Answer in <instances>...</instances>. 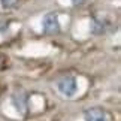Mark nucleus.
<instances>
[{
  "label": "nucleus",
  "mask_w": 121,
  "mask_h": 121,
  "mask_svg": "<svg viewBox=\"0 0 121 121\" xmlns=\"http://www.w3.org/2000/svg\"><path fill=\"white\" fill-rule=\"evenodd\" d=\"M26 97H24V94L22 93H20V94H15L13 96V103H15V106H17V109L20 111V112L22 114L26 111Z\"/></svg>",
  "instance_id": "nucleus-4"
},
{
  "label": "nucleus",
  "mask_w": 121,
  "mask_h": 121,
  "mask_svg": "<svg viewBox=\"0 0 121 121\" xmlns=\"http://www.w3.org/2000/svg\"><path fill=\"white\" fill-rule=\"evenodd\" d=\"M0 3H2L4 8H11L17 3V0H0Z\"/></svg>",
  "instance_id": "nucleus-5"
},
{
  "label": "nucleus",
  "mask_w": 121,
  "mask_h": 121,
  "mask_svg": "<svg viewBox=\"0 0 121 121\" xmlns=\"http://www.w3.org/2000/svg\"><path fill=\"white\" fill-rule=\"evenodd\" d=\"M85 121H108V115L102 108H90L85 111Z\"/></svg>",
  "instance_id": "nucleus-3"
},
{
  "label": "nucleus",
  "mask_w": 121,
  "mask_h": 121,
  "mask_svg": "<svg viewBox=\"0 0 121 121\" xmlns=\"http://www.w3.org/2000/svg\"><path fill=\"white\" fill-rule=\"evenodd\" d=\"M72 2L75 3V4H82V3H85L87 0H72Z\"/></svg>",
  "instance_id": "nucleus-6"
},
{
  "label": "nucleus",
  "mask_w": 121,
  "mask_h": 121,
  "mask_svg": "<svg viewBox=\"0 0 121 121\" xmlns=\"http://www.w3.org/2000/svg\"><path fill=\"white\" fill-rule=\"evenodd\" d=\"M43 29H45L46 33H57L60 30L58 17L55 12H49L43 17Z\"/></svg>",
  "instance_id": "nucleus-2"
},
{
  "label": "nucleus",
  "mask_w": 121,
  "mask_h": 121,
  "mask_svg": "<svg viewBox=\"0 0 121 121\" xmlns=\"http://www.w3.org/2000/svg\"><path fill=\"white\" fill-rule=\"evenodd\" d=\"M57 91L66 99H72L73 96L78 93V85L76 79L72 76H64L57 82Z\"/></svg>",
  "instance_id": "nucleus-1"
}]
</instances>
